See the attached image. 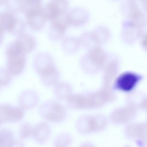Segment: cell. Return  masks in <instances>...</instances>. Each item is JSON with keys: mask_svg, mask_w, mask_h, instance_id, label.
Returning a JSON list of instances; mask_svg holds the SVG:
<instances>
[{"mask_svg": "<svg viewBox=\"0 0 147 147\" xmlns=\"http://www.w3.org/2000/svg\"><path fill=\"white\" fill-rule=\"evenodd\" d=\"M118 68L117 62L115 61L111 62L107 67L105 71L104 80L105 86L108 84L116 74Z\"/></svg>", "mask_w": 147, "mask_h": 147, "instance_id": "2e32d148", "label": "cell"}, {"mask_svg": "<svg viewBox=\"0 0 147 147\" xmlns=\"http://www.w3.org/2000/svg\"><path fill=\"white\" fill-rule=\"evenodd\" d=\"M113 96V94L108 86H105L102 90L96 92L69 96L67 102L69 104L78 108H94L111 100Z\"/></svg>", "mask_w": 147, "mask_h": 147, "instance_id": "6da1fadb", "label": "cell"}, {"mask_svg": "<svg viewBox=\"0 0 147 147\" xmlns=\"http://www.w3.org/2000/svg\"><path fill=\"white\" fill-rule=\"evenodd\" d=\"M1 86H5L9 83L11 79V76L6 70H1Z\"/></svg>", "mask_w": 147, "mask_h": 147, "instance_id": "ac0fdd59", "label": "cell"}, {"mask_svg": "<svg viewBox=\"0 0 147 147\" xmlns=\"http://www.w3.org/2000/svg\"><path fill=\"white\" fill-rule=\"evenodd\" d=\"M43 7L32 9L25 13L28 25L35 29L41 28L46 19L43 12Z\"/></svg>", "mask_w": 147, "mask_h": 147, "instance_id": "8fae6325", "label": "cell"}, {"mask_svg": "<svg viewBox=\"0 0 147 147\" xmlns=\"http://www.w3.org/2000/svg\"><path fill=\"white\" fill-rule=\"evenodd\" d=\"M25 53L23 48L18 45H12L7 48L6 70L11 76L18 75L23 71L26 62Z\"/></svg>", "mask_w": 147, "mask_h": 147, "instance_id": "7a4b0ae2", "label": "cell"}, {"mask_svg": "<svg viewBox=\"0 0 147 147\" xmlns=\"http://www.w3.org/2000/svg\"><path fill=\"white\" fill-rule=\"evenodd\" d=\"M39 111L45 119L55 122L62 121L66 114L64 107L59 103L54 101H47L43 103L40 108Z\"/></svg>", "mask_w": 147, "mask_h": 147, "instance_id": "3957f363", "label": "cell"}, {"mask_svg": "<svg viewBox=\"0 0 147 147\" xmlns=\"http://www.w3.org/2000/svg\"><path fill=\"white\" fill-rule=\"evenodd\" d=\"M141 41L142 48L147 52V32L142 35Z\"/></svg>", "mask_w": 147, "mask_h": 147, "instance_id": "ffe728a7", "label": "cell"}, {"mask_svg": "<svg viewBox=\"0 0 147 147\" xmlns=\"http://www.w3.org/2000/svg\"><path fill=\"white\" fill-rule=\"evenodd\" d=\"M80 147H94V146L90 143L85 142L82 144Z\"/></svg>", "mask_w": 147, "mask_h": 147, "instance_id": "7402d4cb", "label": "cell"}, {"mask_svg": "<svg viewBox=\"0 0 147 147\" xmlns=\"http://www.w3.org/2000/svg\"><path fill=\"white\" fill-rule=\"evenodd\" d=\"M88 119L91 133L101 131L105 127L107 123L106 118L101 116L88 117Z\"/></svg>", "mask_w": 147, "mask_h": 147, "instance_id": "5bb4252c", "label": "cell"}, {"mask_svg": "<svg viewBox=\"0 0 147 147\" xmlns=\"http://www.w3.org/2000/svg\"><path fill=\"white\" fill-rule=\"evenodd\" d=\"M36 94L31 91H27L20 96L19 102L23 109H28L34 107L37 101Z\"/></svg>", "mask_w": 147, "mask_h": 147, "instance_id": "4fadbf2b", "label": "cell"}, {"mask_svg": "<svg viewBox=\"0 0 147 147\" xmlns=\"http://www.w3.org/2000/svg\"><path fill=\"white\" fill-rule=\"evenodd\" d=\"M65 3L62 1H52L43 8L46 19L53 21L63 14L65 9Z\"/></svg>", "mask_w": 147, "mask_h": 147, "instance_id": "30bf717a", "label": "cell"}, {"mask_svg": "<svg viewBox=\"0 0 147 147\" xmlns=\"http://www.w3.org/2000/svg\"><path fill=\"white\" fill-rule=\"evenodd\" d=\"M29 125L28 124H25L22 127L20 130L21 136L24 138L30 134L32 132Z\"/></svg>", "mask_w": 147, "mask_h": 147, "instance_id": "d6986e66", "label": "cell"}, {"mask_svg": "<svg viewBox=\"0 0 147 147\" xmlns=\"http://www.w3.org/2000/svg\"><path fill=\"white\" fill-rule=\"evenodd\" d=\"M18 21L11 13L8 12L2 13L0 15L1 30L12 32Z\"/></svg>", "mask_w": 147, "mask_h": 147, "instance_id": "7c38bea8", "label": "cell"}, {"mask_svg": "<svg viewBox=\"0 0 147 147\" xmlns=\"http://www.w3.org/2000/svg\"><path fill=\"white\" fill-rule=\"evenodd\" d=\"M139 107L147 111V97L143 98L140 102Z\"/></svg>", "mask_w": 147, "mask_h": 147, "instance_id": "44dd1931", "label": "cell"}, {"mask_svg": "<svg viewBox=\"0 0 147 147\" xmlns=\"http://www.w3.org/2000/svg\"><path fill=\"white\" fill-rule=\"evenodd\" d=\"M89 59L95 65L99 67H102L105 63L106 56L105 53L102 49L95 47L90 52Z\"/></svg>", "mask_w": 147, "mask_h": 147, "instance_id": "9a60e30c", "label": "cell"}, {"mask_svg": "<svg viewBox=\"0 0 147 147\" xmlns=\"http://www.w3.org/2000/svg\"><path fill=\"white\" fill-rule=\"evenodd\" d=\"M142 78L140 75L131 72H126L120 74L116 79L114 88L121 91L129 92L131 91Z\"/></svg>", "mask_w": 147, "mask_h": 147, "instance_id": "52a82bcc", "label": "cell"}, {"mask_svg": "<svg viewBox=\"0 0 147 147\" xmlns=\"http://www.w3.org/2000/svg\"><path fill=\"white\" fill-rule=\"evenodd\" d=\"M136 113V106L131 103L127 106L119 108L111 114L110 119L116 124H121L132 120Z\"/></svg>", "mask_w": 147, "mask_h": 147, "instance_id": "ba28073f", "label": "cell"}, {"mask_svg": "<svg viewBox=\"0 0 147 147\" xmlns=\"http://www.w3.org/2000/svg\"><path fill=\"white\" fill-rule=\"evenodd\" d=\"M1 123L19 121L23 118L24 113L21 107L3 104L0 107Z\"/></svg>", "mask_w": 147, "mask_h": 147, "instance_id": "9c48e42d", "label": "cell"}, {"mask_svg": "<svg viewBox=\"0 0 147 147\" xmlns=\"http://www.w3.org/2000/svg\"><path fill=\"white\" fill-rule=\"evenodd\" d=\"M35 67L44 85L51 86L56 84L58 80L59 74L53 63H36Z\"/></svg>", "mask_w": 147, "mask_h": 147, "instance_id": "277c9868", "label": "cell"}, {"mask_svg": "<svg viewBox=\"0 0 147 147\" xmlns=\"http://www.w3.org/2000/svg\"><path fill=\"white\" fill-rule=\"evenodd\" d=\"M142 1V3L143 7L147 12V0Z\"/></svg>", "mask_w": 147, "mask_h": 147, "instance_id": "603a6c76", "label": "cell"}, {"mask_svg": "<svg viewBox=\"0 0 147 147\" xmlns=\"http://www.w3.org/2000/svg\"><path fill=\"white\" fill-rule=\"evenodd\" d=\"M126 5L125 12L127 20L140 29L145 27L147 24L146 17L140 10L136 1H127Z\"/></svg>", "mask_w": 147, "mask_h": 147, "instance_id": "8992f818", "label": "cell"}, {"mask_svg": "<svg viewBox=\"0 0 147 147\" xmlns=\"http://www.w3.org/2000/svg\"><path fill=\"white\" fill-rule=\"evenodd\" d=\"M34 136L38 140H44L47 137L49 132L48 127L45 123L39 124L36 127Z\"/></svg>", "mask_w": 147, "mask_h": 147, "instance_id": "e0dca14e", "label": "cell"}, {"mask_svg": "<svg viewBox=\"0 0 147 147\" xmlns=\"http://www.w3.org/2000/svg\"><path fill=\"white\" fill-rule=\"evenodd\" d=\"M125 132L128 138L136 141L138 144L147 147V123L129 124L125 128Z\"/></svg>", "mask_w": 147, "mask_h": 147, "instance_id": "5b68a950", "label": "cell"}]
</instances>
